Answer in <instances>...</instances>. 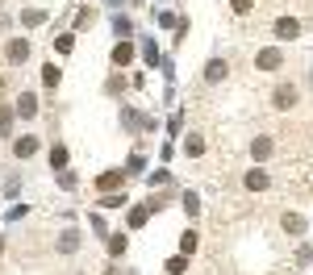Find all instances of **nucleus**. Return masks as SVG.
Returning a JSON list of instances; mask_svg holds the SVG:
<instances>
[{
    "instance_id": "f257e3e1",
    "label": "nucleus",
    "mask_w": 313,
    "mask_h": 275,
    "mask_svg": "<svg viewBox=\"0 0 313 275\" xmlns=\"http://www.w3.org/2000/svg\"><path fill=\"white\" fill-rule=\"evenodd\" d=\"M297 104V88L292 83H280L276 88V109H292Z\"/></svg>"
},
{
    "instance_id": "f03ea898",
    "label": "nucleus",
    "mask_w": 313,
    "mask_h": 275,
    "mask_svg": "<svg viewBox=\"0 0 313 275\" xmlns=\"http://www.w3.org/2000/svg\"><path fill=\"white\" fill-rule=\"evenodd\" d=\"M255 67H259V71H276V67H280V50H259Z\"/></svg>"
},
{
    "instance_id": "7ed1b4c3",
    "label": "nucleus",
    "mask_w": 313,
    "mask_h": 275,
    "mask_svg": "<svg viewBox=\"0 0 313 275\" xmlns=\"http://www.w3.org/2000/svg\"><path fill=\"white\" fill-rule=\"evenodd\" d=\"M276 34H280V38H297V21H292V17H280V21H276Z\"/></svg>"
},
{
    "instance_id": "20e7f679",
    "label": "nucleus",
    "mask_w": 313,
    "mask_h": 275,
    "mask_svg": "<svg viewBox=\"0 0 313 275\" xmlns=\"http://www.w3.org/2000/svg\"><path fill=\"white\" fill-rule=\"evenodd\" d=\"M17 113H21V117H34V113H38V100L29 96V92H25V96L17 100Z\"/></svg>"
},
{
    "instance_id": "39448f33",
    "label": "nucleus",
    "mask_w": 313,
    "mask_h": 275,
    "mask_svg": "<svg viewBox=\"0 0 313 275\" xmlns=\"http://www.w3.org/2000/svg\"><path fill=\"white\" fill-rule=\"evenodd\" d=\"M246 188L263 192V188H267V175H263V171H250V175H246Z\"/></svg>"
},
{
    "instance_id": "423d86ee",
    "label": "nucleus",
    "mask_w": 313,
    "mask_h": 275,
    "mask_svg": "<svg viewBox=\"0 0 313 275\" xmlns=\"http://www.w3.org/2000/svg\"><path fill=\"white\" fill-rule=\"evenodd\" d=\"M205 79H226V63H217V58H213V63L205 67Z\"/></svg>"
},
{
    "instance_id": "0eeeda50",
    "label": "nucleus",
    "mask_w": 313,
    "mask_h": 275,
    "mask_svg": "<svg viewBox=\"0 0 313 275\" xmlns=\"http://www.w3.org/2000/svg\"><path fill=\"white\" fill-rule=\"evenodd\" d=\"M25 54H29V46H25V42H9V58H13V63H21Z\"/></svg>"
},
{
    "instance_id": "6e6552de",
    "label": "nucleus",
    "mask_w": 313,
    "mask_h": 275,
    "mask_svg": "<svg viewBox=\"0 0 313 275\" xmlns=\"http://www.w3.org/2000/svg\"><path fill=\"white\" fill-rule=\"evenodd\" d=\"M34 150H38V142H34V138H21V142H17V155H21V159H29Z\"/></svg>"
},
{
    "instance_id": "1a4fd4ad",
    "label": "nucleus",
    "mask_w": 313,
    "mask_h": 275,
    "mask_svg": "<svg viewBox=\"0 0 313 275\" xmlns=\"http://www.w3.org/2000/svg\"><path fill=\"white\" fill-rule=\"evenodd\" d=\"M284 229H292V234H301V229H305V221H301V217H284Z\"/></svg>"
},
{
    "instance_id": "9d476101",
    "label": "nucleus",
    "mask_w": 313,
    "mask_h": 275,
    "mask_svg": "<svg viewBox=\"0 0 313 275\" xmlns=\"http://www.w3.org/2000/svg\"><path fill=\"white\" fill-rule=\"evenodd\" d=\"M184 267H188V259H184V255H180V259H171V263H167V271H171V275H180V271H184Z\"/></svg>"
},
{
    "instance_id": "9b49d317",
    "label": "nucleus",
    "mask_w": 313,
    "mask_h": 275,
    "mask_svg": "<svg viewBox=\"0 0 313 275\" xmlns=\"http://www.w3.org/2000/svg\"><path fill=\"white\" fill-rule=\"evenodd\" d=\"M130 54H134L130 46H117V50H113V58H117V63H130Z\"/></svg>"
},
{
    "instance_id": "f8f14e48",
    "label": "nucleus",
    "mask_w": 313,
    "mask_h": 275,
    "mask_svg": "<svg viewBox=\"0 0 313 275\" xmlns=\"http://www.w3.org/2000/svg\"><path fill=\"white\" fill-rule=\"evenodd\" d=\"M255 155H259V159H263V155H271V142H267V138H259V142H255Z\"/></svg>"
},
{
    "instance_id": "ddd939ff",
    "label": "nucleus",
    "mask_w": 313,
    "mask_h": 275,
    "mask_svg": "<svg viewBox=\"0 0 313 275\" xmlns=\"http://www.w3.org/2000/svg\"><path fill=\"white\" fill-rule=\"evenodd\" d=\"M234 13H250V0H234Z\"/></svg>"
}]
</instances>
